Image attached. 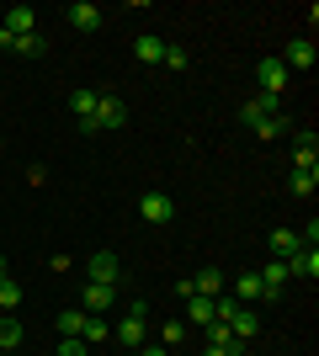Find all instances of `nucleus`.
Instances as JSON below:
<instances>
[{
    "label": "nucleus",
    "instance_id": "1",
    "mask_svg": "<svg viewBox=\"0 0 319 356\" xmlns=\"http://www.w3.org/2000/svg\"><path fill=\"white\" fill-rule=\"evenodd\" d=\"M240 122L261 138V144L282 138V134H288V118H282V96H250V102H240Z\"/></svg>",
    "mask_w": 319,
    "mask_h": 356
},
{
    "label": "nucleus",
    "instance_id": "2",
    "mask_svg": "<svg viewBox=\"0 0 319 356\" xmlns=\"http://www.w3.org/2000/svg\"><path fill=\"white\" fill-rule=\"evenodd\" d=\"M112 335H117L122 351H138V346H144V335H149V303H144V298H133V309L122 314V325L112 330Z\"/></svg>",
    "mask_w": 319,
    "mask_h": 356
},
{
    "label": "nucleus",
    "instance_id": "3",
    "mask_svg": "<svg viewBox=\"0 0 319 356\" xmlns=\"http://www.w3.org/2000/svg\"><path fill=\"white\" fill-rule=\"evenodd\" d=\"M122 122H128V102L122 96H101L96 102V134H117Z\"/></svg>",
    "mask_w": 319,
    "mask_h": 356
},
{
    "label": "nucleus",
    "instance_id": "4",
    "mask_svg": "<svg viewBox=\"0 0 319 356\" xmlns=\"http://www.w3.org/2000/svg\"><path fill=\"white\" fill-rule=\"evenodd\" d=\"M138 218H144V223H170V218H176L170 192H144V197H138Z\"/></svg>",
    "mask_w": 319,
    "mask_h": 356
},
{
    "label": "nucleus",
    "instance_id": "5",
    "mask_svg": "<svg viewBox=\"0 0 319 356\" xmlns=\"http://www.w3.org/2000/svg\"><path fill=\"white\" fill-rule=\"evenodd\" d=\"M0 48H6V54H27V59H38V54H48V38H43V32H22V38H16V32L0 27Z\"/></svg>",
    "mask_w": 319,
    "mask_h": 356
},
{
    "label": "nucleus",
    "instance_id": "6",
    "mask_svg": "<svg viewBox=\"0 0 319 356\" xmlns=\"http://www.w3.org/2000/svg\"><path fill=\"white\" fill-rule=\"evenodd\" d=\"M64 22H69V27L75 32H101V6H91V0H75V6H64Z\"/></svg>",
    "mask_w": 319,
    "mask_h": 356
},
{
    "label": "nucleus",
    "instance_id": "7",
    "mask_svg": "<svg viewBox=\"0 0 319 356\" xmlns=\"http://www.w3.org/2000/svg\"><path fill=\"white\" fill-rule=\"evenodd\" d=\"M256 86H261V96H282V90H288V70H282V59H261L256 64Z\"/></svg>",
    "mask_w": 319,
    "mask_h": 356
},
{
    "label": "nucleus",
    "instance_id": "8",
    "mask_svg": "<svg viewBox=\"0 0 319 356\" xmlns=\"http://www.w3.org/2000/svg\"><path fill=\"white\" fill-rule=\"evenodd\" d=\"M96 90H69V112H75V122H80V134H96Z\"/></svg>",
    "mask_w": 319,
    "mask_h": 356
},
{
    "label": "nucleus",
    "instance_id": "9",
    "mask_svg": "<svg viewBox=\"0 0 319 356\" xmlns=\"http://www.w3.org/2000/svg\"><path fill=\"white\" fill-rule=\"evenodd\" d=\"M314 59H319V48H314V38H293L288 43V54H282V70H314Z\"/></svg>",
    "mask_w": 319,
    "mask_h": 356
},
{
    "label": "nucleus",
    "instance_id": "10",
    "mask_svg": "<svg viewBox=\"0 0 319 356\" xmlns=\"http://www.w3.org/2000/svg\"><path fill=\"white\" fill-rule=\"evenodd\" d=\"M80 309H85V314H106V309H117V287H106V282H85V298H80Z\"/></svg>",
    "mask_w": 319,
    "mask_h": 356
},
{
    "label": "nucleus",
    "instance_id": "11",
    "mask_svg": "<svg viewBox=\"0 0 319 356\" xmlns=\"http://www.w3.org/2000/svg\"><path fill=\"white\" fill-rule=\"evenodd\" d=\"M293 170H319V134L304 128L298 134V149H293Z\"/></svg>",
    "mask_w": 319,
    "mask_h": 356
},
{
    "label": "nucleus",
    "instance_id": "12",
    "mask_svg": "<svg viewBox=\"0 0 319 356\" xmlns=\"http://www.w3.org/2000/svg\"><path fill=\"white\" fill-rule=\"evenodd\" d=\"M202 335H208V346H218V351H229V356H240V351H245V341H240V335H234V330L224 325V319L202 325Z\"/></svg>",
    "mask_w": 319,
    "mask_h": 356
},
{
    "label": "nucleus",
    "instance_id": "13",
    "mask_svg": "<svg viewBox=\"0 0 319 356\" xmlns=\"http://www.w3.org/2000/svg\"><path fill=\"white\" fill-rule=\"evenodd\" d=\"M288 277H309V282H314V277H319V250L298 245V250L288 255Z\"/></svg>",
    "mask_w": 319,
    "mask_h": 356
},
{
    "label": "nucleus",
    "instance_id": "14",
    "mask_svg": "<svg viewBox=\"0 0 319 356\" xmlns=\"http://www.w3.org/2000/svg\"><path fill=\"white\" fill-rule=\"evenodd\" d=\"M117 277H122V271H117V255H112V250H96V255H91V282L117 287Z\"/></svg>",
    "mask_w": 319,
    "mask_h": 356
},
{
    "label": "nucleus",
    "instance_id": "15",
    "mask_svg": "<svg viewBox=\"0 0 319 356\" xmlns=\"http://www.w3.org/2000/svg\"><path fill=\"white\" fill-rule=\"evenodd\" d=\"M229 298H240V303H256V298H266V282H261L256 271H240V277H234V293Z\"/></svg>",
    "mask_w": 319,
    "mask_h": 356
},
{
    "label": "nucleus",
    "instance_id": "16",
    "mask_svg": "<svg viewBox=\"0 0 319 356\" xmlns=\"http://www.w3.org/2000/svg\"><path fill=\"white\" fill-rule=\"evenodd\" d=\"M192 287H197V298H224V271H218V266H202L197 277H192Z\"/></svg>",
    "mask_w": 319,
    "mask_h": 356
},
{
    "label": "nucleus",
    "instance_id": "17",
    "mask_svg": "<svg viewBox=\"0 0 319 356\" xmlns=\"http://www.w3.org/2000/svg\"><path fill=\"white\" fill-rule=\"evenodd\" d=\"M133 54H138V64H160L165 59V38H149V32H144V38H133Z\"/></svg>",
    "mask_w": 319,
    "mask_h": 356
},
{
    "label": "nucleus",
    "instance_id": "18",
    "mask_svg": "<svg viewBox=\"0 0 319 356\" xmlns=\"http://www.w3.org/2000/svg\"><path fill=\"white\" fill-rule=\"evenodd\" d=\"M6 32H16V38H22V32H38V11H32V6H11Z\"/></svg>",
    "mask_w": 319,
    "mask_h": 356
},
{
    "label": "nucleus",
    "instance_id": "19",
    "mask_svg": "<svg viewBox=\"0 0 319 356\" xmlns=\"http://www.w3.org/2000/svg\"><path fill=\"white\" fill-rule=\"evenodd\" d=\"M106 335H112V330L101 325V314H85V325H80V341H85V346H91V351H96V346H101Z\"/></svg>",
    "mask_w": 319,
    "mask_h": 356
},
{
    "label": "nucleus",
    "instance_id": "20",
    "mask_svg": "<svg viewBox=\"0 0 319 356\" xmlns=\"http://www.w3.org/2000/svg\"><path fill=\"white\" fill-rule=\"evenodd\" d=\"M288 192H293V197H314V192H319V170H293Z\"/></svg>",
    "mask_w": 319,
    "mask_h": 356
},
{
    "label": "nucleus",
    "instance_id": "21",
    "mask_svg": "<svg viewBox=\"0 0 319 356\" xmlns=\"http://www.w3.org/2000/svg\"><path fill=\"white\" fill-rule=\"evenodd\" d=\"M16 346H22V319L0 314V351H16Z\"/></svg>",
    "mask_w": 319,
    "mask_h": 356
},
{
    "label": "nucleus",
    "instance_id": "22",
    "mask_svg": "<svg viewBox=\"0 0 319 356\" xmlns=\"http://www.w3.org/2000/svg\"><path fill=\"white\" fill-rule=\"evenodd\" d=\"M186 319L192 325H213L218 314H213V298H186Z\"/></svg>",
    "mask_w": 319,
    "mask_h": 356
},
{
    "label": "nucleus",
    "instance_id": "23",
    "mask_svg": "<svg viewBox=\"0 0 319 356\" xmlns=\"http://www.w3.org/2000/svg\"><path fill=\"white\" fill-rule=\"evenodd\" d=\"M272 250H277V261H288V255L298 250V234H293V229H272Z\"/></svg>",
    "mask_w": 319,
    "mask_h": 356
},
{
    "label": "nucleus",
    "instance_id": "24",
    "mask_svg": "<svg viewBox=\"0 0 319 356\" xmlns=\"http://www.w3.org/2000/svg\"><path fill=\"white\" fill-rule=\"evenodd\" d=\"M261 282L266 287H277V293H282V282H288V261H266V271H256Z\"/></svg>",
    "mask_w": 319,
    "mask_h": 356
},
{
    "label": "nucleus",
    "instance_id": "25",
    "mask_svg": "<svg viewBox=\"0 0 319 356\" xmlns=\"http://www.w3.org/2000/svg\"><path fill=\"white\" fill-rule=\"evenodd\" d=\"M16 303H22V287L11 277H0V314H16Z\"/></svg>",
    "mask_w": 319,
    "mask_h": 356
},
{
    "label": "nucleus",
    "instance_id": "26",
    "mask_svg": "<svg viewBox=\"0 0 319 356\" xmlns=\"http://www.w3.org/2000/svg\"><path fill=\"white\" fill-rule=\"evenodd\" d=\"M54 325H59V335H80V325H85V309H69V314H59Z\"/></svg>",
    "mask_w": 319,
    "mask_h": 356
},
{
    "label": "nucleus",
    "instance_id": "27",
    "mask_svg": "<svg viewBox=\"0 0 319 356\" xmlns=\"http://www.w3.org/2000/svg\"><path fill=\"white\" fill-rule=\"evenodd\" d=\"M160 64H165V70H192V59H186L181 43H165V59H160Z\"/></svg>",
    "mask_w": 319,
    "mask_h": 356
},
{
    "label": "nucleus",
    "instance_id": "28",
    "mask_svg": "<svg viewBox=\"0 0 319 356\" xmlns=\"http://www.w3.org/2000/svg\"><path fill=\"white\" fill-rule=\"evenodd\" d=\"M54 356H91V346L80 341V335H64V341L54 346Z\"/></svg>",
    "mask_w": 319,
    "mask_h": 356
},
{
    "label": "nucleus",
    "instance_id": "29",
    "mask_svg": "<svg viewBox=\"0 0 319 356\" xmlns=\"http://www.w3.org/2000/svg\"><path fill=\"white\" fill-rule=\"evenodd\" d=\"M128 356H170V346H138V351H128Z\"/></svg>",
    "mask_w": 319,
    "mask_h": 356
},
{
    "label": "nucleus",
    "instance_id": "30",
    "mask_svg": "<svg viewBox=\"0 0 319 356\" xmlns=\"http://www.w3.org/2000/svg\"><path fill=\"white\" fill-rule=\"evenodd\" d=\"M202 356H229V351H218V346H208V351H202Z\"/></svg>",
    "mask_w": 319,
    "mask_h": 356
},
{
    "label": "nucleus",
    "instance_id": "31",
    "mask_svg": "<svg viewBox=\"0 0 319 356\" xmlns=\"http://www.w3.org/2000/svg\"><path fill=\"white\" fill-rule=\"evenodd\" d=\"M0 277H6V255H0Z\"/></svg>",
    "mask_w": 319,
    "mask_h": 356
},
{
    "label": "nucleus",
    "instance_id": "32",
    "mask_svg": "<svg viewBox=\"0 0 319 356\" xmlns=\"http://www.w3.org/2000/svg\"><path fill=\"white\" fill-rule=\"evenodd\" d=\"M0 154H6V138H0Z\"/></svg>",
    "mask_w": 319,
    "mask_h": 356
}]
</instances>
